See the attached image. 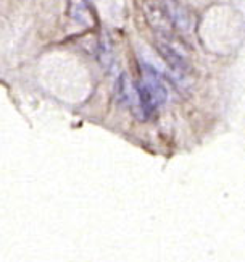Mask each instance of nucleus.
I'll return each instance as SVG.
<instances>
[{
	"label": "nucleus",
	"mask_w": 245,
	"mask_h": 262,
	"mask_svg": "<svg viewBox=\"0 0 245 262\" xmlns=\"http://www.w3.org/2000/svg\"><path fill=\"white\" fill-rule=\"evenodd\" d=\"M140 84L147 89V93L153 99V102H155L157 108L166 102L168 89H166L165 83H163L161 75L152 65H149V63H142V79H140Z\"/></svg>",
	"instance_id": "1"
},
{
	"label": "nucleus",
	"mask_w": 245,
	"mask_h": 262,
	"mask_svg": "<svg viewBox=\"0 0 245 262\" xmlns=\"http://www.w3.org/2000/svg\"><path fill=\"white\" fill-rule=\"evenodd\" d=\"M145 16L150 26L160 34V37L173 39V28H175V25H173L166 8H163L153 2L145 4Z\"/></svg>",
	"instance_id": "2"
},
{
	"label": "nucleus",
	"mask_w": 245,
	"mask_h": 262,
	"mask_svg": "<svg viewBox=\"0 0 245 262\" xmlns=\"http://www.w3.org/2000/svg\"><path fill=\"white\" fill-rule=\"evenodd\" d=\"M157 47H158V52L161 54L163 58L166 60V63L169 65V68L173 70V72L178 73V75H184L187 72V68H189L187 60L181 50L173 44V39H163L161 37V41H158Z\"/></svg>",
	"instance_id": "3"
},
{
	"label": "nucleus",
	"mask_w": 245,
	"mask_h": 262,
	"mask_svg": "<svg viewBox=\"0 0 245 262\" xmlns=\"http://www.w3.org/2000/svg\"><path fill=\"white\" fill-rule=\"evenodd\" d=\"M68 16L84 28H94L97 25V15L89 0H68Z\"/></svg>",
	"instance_id": "4"
}]
</instances>
